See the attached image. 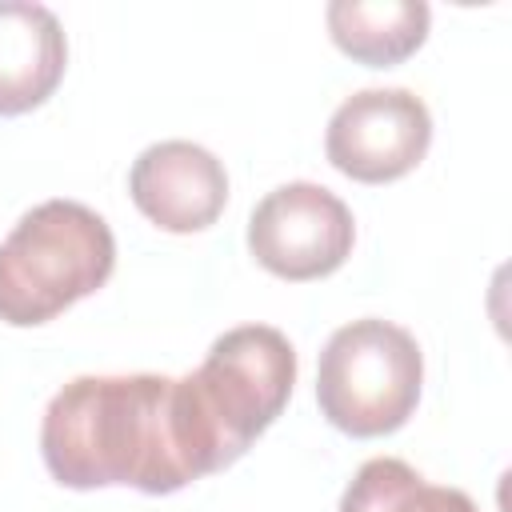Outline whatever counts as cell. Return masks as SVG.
Instances as JSON below:
<instances>
[{
	"mask_svg": "<svg viewBox=\"0 0 512 512\" xmlns=\"http://www.w3.org/2000/svg\"><path fill=\"white\" fill-rule=\"evenodd\" d=\"M40 456L56 484L168 496L236 464L188 376H76L44 408Z\"/></svg>",
	"mask_w": 512,
	"mask_h": 512,
	"instance_id": "1",
	"label": "cell"
},
{
	"mask_svg": "<svg viewBox=\"0 0 512 512\" xmlns=\"http://www.w3.org/2000/svg\"><path fill=\"white\" fill-rule=\"evenodd\" d=\"M116 268V236L80 200L28 208L0 244V320L36 328L104 288Z\"/></svg>",
	"mask_w": 512,
	"mask_h": 512,
	"instance_id": "2",
	"label": "cell"
},
{
	"mask_svg": "<svg viewBox=\"0 0 512 512\" xmlns=\"http://www.w3.org/2000/svg\"><path fill=\"white\" fill-rule=\"evenodd\" d=\"M420 384L424 352L416 336L392 320L364 316L328 336L316 368V404L336 432L376 440L408 424Z\"/></svg>",
	"mask_w": 512,
	"mask_h": 512,
	"instance_id": "3",
	"label": "cell"
},
{
	"mask_svg": "<svg viewBox=\"0 0 512 512\" xmlns=\"http://www.w3.org/2000/svg\"><path fill=\"white\" fill-rule=\"evenodd\" d=\"M208 420L240 460L272 428L296 384V348L272 324H240L212 340L204 364L188 372Z\"/></svg>",
	"mask_w": 512,
	"mask_h": 512,
	"instance_id": "4",
	"label": "cell"
},
{
	"mask_svg": "<svg viewBox=\"0 0 512 512\" xmlns=\"http://www.w3.org/2000/svg\"><path fill=\"white\" fill-rule=\"evenodd\" d=\"M356 244L348 204L312 180L272 188L248 216V252L280 280L304 284L332 276Z\"/></svg>",
	"mask_w": 512,
	"mask_h": 512,
	"instance_id": "5",
	"label": "cell"
},
{
	"mask_svg": "<svg viewBox=\"0 0 512 512\" xmlns=\"http://www.w3.org/2000/svg\"><path fill=\"white\" fill-rule=\"evenodd\" d=\"M432 144L428 104L408 88L352 92L328 120L324 156L356 184H392L408 176Z\"/></svg>",
	"mask_w": 512,
	"mask_h": 512,
	"instance_id": "6",
	"label": "cell"
},
{
	"mask_svg": "<svg viewBox=\"0 0 512 512\" xmlns=\"http://www.w3.org/2000/svg\"><path fill=\"white\" fill-rule=\"evenodd\" d=\"M128 196L156 228L188 236L204 232L224 212L228 172L208 148L192 140H160L132 160Z\"/></svg>",
	"mask_w": 512,
	"mask_h": 512,
	"instance_id": "7",
	"label": "cell"
},
{
	"mask_svg": "<svg viewBox=\"0 0 512 512\" xmlns=\"http://www.w3.org/2000/svg\"><path fill=\"white\" fill-rule=\"evenodd\" d=\"M68 40L52 8L0 0V116L40 108L64 80Z\"/></svg>",
	"mask_w": 512,
	"mask_h": 512,
	"instance_id": "8",
	"label": "cell"
},
{
	"mask_svg": "<svg viewBox=\"0 0 512 512\" xmlns=\"http://www.w3.org/2000/svg\"><path fill=\"white\" fill-rule=\"evenodd\" d=\"M324 24L332 44L356 64L392 68L428 40L432 8L424 0H332Z\"/></svg>",
	"mask_w": 512,
	"mask_h": 512,
	"instance_id": "9",
	"label": "cell"
},
{
	"mask_svg": "<svg viewBox=\"0 0 512 512\" xmlns=\"http://www.w3.org/2000/svg\"><path fill=\"white\" fill-rule=\"evenodd\" d=\"M340 512H480L468 492L428 484L396 456H372L340 496Z\"/></svg>",
	"mask_w": 512,
	"mask_h": 512,
	"instance_id": "10",
	"label": "cell"
}]
</instances>
